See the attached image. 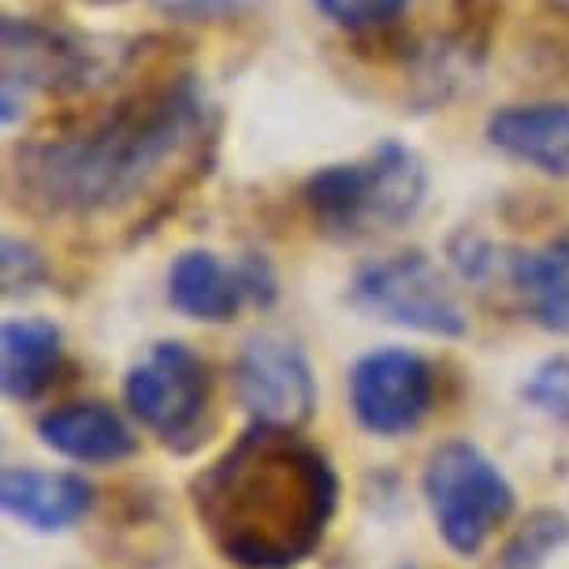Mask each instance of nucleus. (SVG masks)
I'll return each instance as SVG.
<instances>
[{"label":"nucleus","instance_id":"obj_1","mask_svg":"<svg viewBox=\"0 0 569 569\" xmlns=\"http://www.w3.org/2000/svg\"><path fill=\"white\" fill-rule=\"evenodd\" d=\"M209 138V104L194 74L146 86L63 127L16 157L27 206L52 217H98L142 198L176 160L194 157Z\"/></svg>","mask_w":569,"mask_h":569},{"label":"nucleus","instance_id":"obj_2","mask_svg":"<svg viewBox=\"0 0 569 569\" xmlns=\"http://www.w3.org/2000/svg\"><path fill=\"white\" fill-rule=\"evenodd\" d=\"M190 507L223 562L298 569L339 510V472L302 432L250 425L190 480Z\"/></svg>","mask_w":569,"mask_h":569},{"label":"nucleus","instance_id":"obj_3","mask_svg":"<svg viewBox=\"0 0 569 569\" xmlns=\"http://www.w3.org/2000/svg\"><path fill=\"white\" fill-rule=\"evenodd\" d=\"M421 491L436 532L450 551L472 558L518 510V491L469 439H447L425 461Z\"/></svg>","mask_w":569,"mask_h":569},{"label":"nucleus","instance_id":"obj_4","mask_svg":"<svg viewBox=\"0 0 569 569\" xmlns=\"http://www.w3.org/2000/svg\"><path fill=\"white\" fill-rule=\"evenodd\" d=\"M123 402L171 455H190L212 432V372L206 358L179 339L153 342L127 369Z\"/></svg>","mask_w":569,"mask_h":569},{"label":"nucleus","instance_id":"obj_5","mask_svg":"<svg viewBox=\"0 0 569 569\" xmlns=\"http://www.w3.org/2000/svg\"><path fill=\"white\" fill-rule=\"evenodd\" d=\"M350 306L372 320L432 339L469 336V317L455 287L425 250H402L361 264L350 279Z\"/></svg>","mask_w":569,"mask_h":569},{"label":"nucleus","instance_id":"obj_6","mask_svg":"<svg viewBox=\"0 0 569 569\" xmlns=\"http://www.w3.org/2000/svg\"><path fill=\"white\" fill-rule=\"evenodd\" d=\"M127 49H93L86 38L63 34L34 19L4 16V79H0V120H19L27 93H74L116 74Z\"/></svg>","mask_w":569,"mask_h":569},{"label":"nucleus","instance_id":"obj_7","mask_svg":"<svg viewBox=\"0 0 569 569\" xmlns=\"http://www.w3.org/2000/svg\"><path fill=\"white\" fill-rule=\"evenodd\" d=\"M231 383L250 425L302 432L317 413L313 365L291 336H279V331H261L242 342Z\"/></svg>","mask_w":569,"mask_h":569},{"label":"nucleus","instance_id":"obj_8","mask_svg":"<svg viewBox=\"0 0 569 569\" xmlns=\"http://www.w3.org/2000/svg\"><path fill=\"white\" fill-rule=\"evenodd\" d=\"M350 410L369 436L399 439L432 413L436 402V372L417 350L380 347L353 361L350 380Z\"/></svg>","mask_w":569,"mask_h":569},{"label":"nucleus","instance_id":"obj_9","mask_svg":"<svg viewBox=\"0 0 569 569\" xmlns=\"http://www.w3.org/2000/svg\"><path fill=\"white\" fill-rule=\"evenodd\" d=\"M0 507L30 532H68L90 518L93 488L79 472L12 466L0 477Z\"/></svg>","mask_w":569,"mask_h":569},{"label":"nucleus","instance_id":"obj_10","mask_svg":"<svg viewBox=\"0 0 569 569\" xmlns=\"http://www.w3.org/2000/svg\"><path fill=\"white\" fill-rule=\"evenodd\" d=\"M34 432L41 447L79 466H120L138 455V436L109 402H68L46 410Z\"/></svg>","mask_w":569,"mask_h":569},{"label":"nucleus","instance_id":"obj_11","mask_svg":"<svg viewBox=\"0 0 569 569\" xmlns=\"http://www.w3.org/2000/svg\"><path fill=\"white\" fill-rule=\"evenodd\" d=\"M168 302L201 325H231L250 302L242 264H223L212 250H182L168 272Z\"/></svg>","mask_w":569,"mask_h":569},{"label":"nucleus","instance_id":"obj_12","mask_svg":"<svg viewBox=\"0 0 569 569\" xmlns=\"http://www.w3.org/2000/svg\"><path fill=\"white\" fill-rule=\"evenodd\" d=\"M488 142L543 176L569 179V104H507V109L491 112Z\"/></svg>","mask_w":569,"mask_h":569},{"label":"nucleus","instance_id":"obj_13","mask_svg":"<svg viewBox=\"0 0 569 569\" xmlns=\"http://www.w3.org/2000/svg\"><path fill=\"white\" fill-rule=\"evenodd\" d=\"M63 361V336L46 317L4 320L0 328V388L16 406L38 402L57 380Z\"/></svg>","mask_w":569,"mask_h":569},{"label":"nucleus","instance_id":"obj_14","mask_svg":"<svg viewBox=\"0 0 569 569\" xmlns=\"http://www.w3.org/2000/svg\"><path fill=\"white\" fill-rule=\"evenodd\" d=\"M507 276L532 325L569 336V234L540 250H513L507 257Z\"/></svg>","mask_w":569,"mask_h":569},{"label":"nucleus","instance_id":"obj_15","mask_svg":"<svg viewBox=\"0 0 569 569\" xmlns=\"http://www.w3.org/2000/svg\"><path fill=\"white\" fill-rule=\"evenodd\" d=\"M302 206L320 231L350 239L372 231V171L369 160L325 164L302 182Z\"/></svg>","mask_w":569,"mask_h":569},{"label":"nucleus","instance_id":"obj_16","mask_svg":"<svg viewBox=\"0 0 569 569\" xmlns=\"http://www.w3.org/2000/svg\"><path fill=\"white\" fill-rule=\"evenodd\" d=\"M365 160L372 171V231L410 223L428 194V168L421 153L402 146L399 138H383Z\"/></svg>","mask_w":569,"mask_h":569},{"label":"nucleus","instance_id":"obj_17","mask_svg":"<svg viewBox=\"0 0 569 569\" xmlns=\"http://www.w3.org/2000/svg\"><path fill=\"white\" fill-rule=\"evenodd\" d=\"M569 543V513L562 510H536L529 513L518 532L502 543L491 569H543L547 558Z\"/></svg>","mask_w":569,"mask_h":569},{"label":"nucleus","instance_id":"obj_18","mask_svg":"<svg viewBox=\"0 0 569 569\" xmlns=\"http://www.w3.org/2000/svg\"><path fill=\"white\" fill-rule=\"evenodd\" d=\"M521 399L529 410L551 417L558 425H569V353L540 361L521 383Z\"/></svg>","mask_w":569,"mask_h":569},{"label":"nucleus","instance_id":"obj_19","mask_svg":"<svg viewBox=\"0 0 569 569\" xmlns=\"http://www.w3.org/2000/svg\"><path fill=\"white\" fill-rule=\"evenodd\" d=\"M317 12L350 34H376V30L399 23L410 0H313Z\"/></svg>","mask_w":569,"mask_h":569},{"label":"nucleus","instance_id":"obj_20","mask_svg":"<svg viewBox=\"0 0 569 569\" xmlns=\"http://www.w3.org/2000/svg\"><path fill=\"white\" fill-rule=\"evenodd\" d=\"M0 257H4V295L8 298L34 295L38 287L49 283V264L38 246H30L23 239H4Z\"/></svg>","mask_w":569,"mask_h":569},{"label":"nucleus","instance_id":"obj_21","mask_svg":"<svg viewBox=\"0 0 569 569\" xmlns=\"http://www.w3.org/2000/svg\"><path fill=\"white\" fill-rule=\"evenodd\" d=\"M447 253H450L455 272L461 279H469V283H485V279L496 272V264H499L496 246H491L485 234H477L472 228H461V231L450 234Z\"/></svg>","mask_w":569,"mask_h":569},{"label":"nucleus","instance_id":"obj_22","mask_svg":"<svg viewBox=\"0 0 569 569\" xmlns=\"http://www.w3.org/2000/svg\"><path fill=\"white\" fill-rule=\"evenodd\" d=\"M171 19H231L257 8L261 0H153Z\"/></svg>","mask_w":569,"mask_h":569},{"label":"nucleus","instance_id":"obj_23","mask_svg":"<svg viewBox=\"0 0 569 569\" xmlns=\"http://www.w3.org/2000/svg\"><path fill=\"white\" fill-rule=\"evenodd\" d=\"M239 264H242L246 287H250V302L257 309H272L276 298H279V276H276L272 261H268L264 253L250 250V253L239 257Z\"/></svg>","mask_w":569,"mask_h":569}]
</instances>
